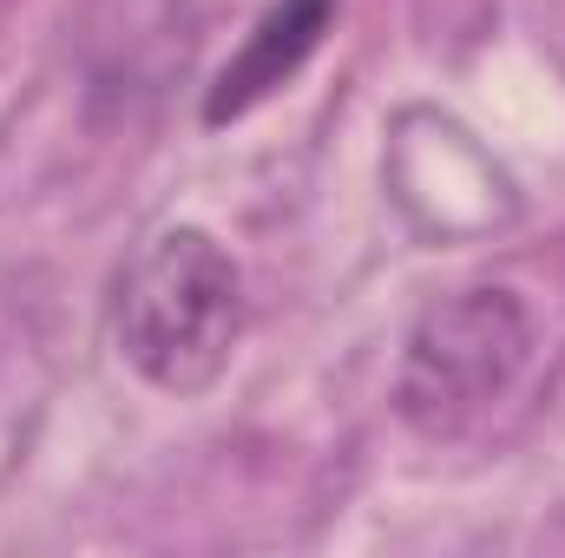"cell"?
Instances as JSON below:
<instances>
[{"instance_id": "obj_1", "label": "cell", "mask_w": 565, "mask_h": 558, "mask_svg": "<svg viewBox=\"0 0 565 558\" xmlns=\"http://www.w3.org/2000/svg\"><path fill=\"white\" fill-rule=\"evenodd\" d=\"M113 335L158 395H211L244 342V270L211 230L171 224L126 264Z\"/></svg>"}, {"instance_id": "obj_2", "label": "cell", "mask_w": 565, "mask_h": 558, "mask_svg": "<svg viewBox=\"0 0 565 558\" xmlns=\"http://www.w3.org/2000/svg\"><path fill=\"white\" fill-rule=\"evenodd\" d=\"M533 362V322L513 289H460L434 302L402 355L395 408L427 440H460L493 415Z\"/></svg>"}, {"instance_id": "obj_3", "label": "cell", "mask_w": 565, "mask_h": 558, "mask_svg": "<svg viewBox=\"0 0 565 558\" xmlns=\"http://www.w3.org/2000/svg\"><path fill=\"white\" fill-rule=\"evenodd\" d=\"M335 13H342V0H270L264 20L250 26V40L217 66V79L204 93V126H231V119L257 112L264 99H277L282 86L316 60Z\"/></svg>"}]
</instances>
